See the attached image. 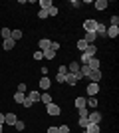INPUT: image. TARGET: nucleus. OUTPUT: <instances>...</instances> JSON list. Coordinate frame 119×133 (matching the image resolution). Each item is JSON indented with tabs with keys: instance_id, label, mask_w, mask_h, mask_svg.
I'll return each instance as SVG.
<instances>
[{
	"instance_id": "f257e3e1",
	"label": "nucleus",
	"mask_w": 119,
	"mask_h": 133,
	"mask_svg": "<svg viewBox=\"0 0 119 133\" xmlns=\"http://www.w3.org/2000/svg\"><path fill=\"white\" fill-rule=\"evenodd\" d=\"M46 113H48L50 117H58V115H62V107L52 101V103H48V105H46Z\"/></svg>"
},
{
	"instance_id": "f03ea898",
	"label": "nucleus",
	"mask_w": 119,
	"mask_h": 133,
	"mask_svg": "<svg viewBox=\"0 0 119 133\" xmlns=\"http://www.w3.org/2000/svg\"><path fill=\"white\" fill-rule=\"evenodd\" d=\"M85 94H87V97H93V95L99 94V83H87L85 85Z\"/></svg>"
},
{
	"instance_id": "7ed1b4c3",
	"label": "nucleus",
	"mask_w": 119,
	"mask_h": 133,
	"mask_svg": "<svg viewBox=\"0 0 119 133\" xmlns=\"http://www.w3.org/2000/svg\"><path fill=\"white\" fill-rule=\"evenodd\" d=\"M78 82H79V78L78 76H75V74H66V76H64V83H68V85H72V88H74V85H78Z\"/></svg>"
},
{
	"instance_id": "20e7f679",
	"label": "nucleus",
	"mask_w": 119,
	"mask_h": 133,
	"mask_svg": "<svg viewBox=\"0 0 119 133\" xmlns=\"http://www.w3.org/2000/svg\"><path fill=\"white\" fill-rule=\"evenodd\" d=\"M18 121V115L14 113V111H8V113H4V123L6 125H12L14 127V123Z\"/></svg>"
},
{
	"instance_id": "39448f33",
	"label": "nucleus",
	"mask_w": 119,
	"mask_h": 133,
	"mask_svg": "<svg viewBox=\"0 0 119 133\" xmlns=\"http://www.w3.org/2000/svg\"><path fill=\"white\" fill-rule=\"evenodd\" d=\"M95 28H97V20H93V18H87L83 22V30L85 32H95Z\"/></svg>"
},
{
	"instance_id": "423d86ee",
	"label": "nucleus",
	"mask_w": 119,
	"mask_h": 133,
	"mask_svg": "<svg viewBox=\"0 0 119 133\" xmlns=\"http://www.w3.org/2000/svg\"><path fill=\"white\" fill-rule=\"evenodd\" d=\"M87 79H89L91 83H99L103 79V74H101V70H95V72H91L89 76H87Z\"/></svg>"
},
{
	"instance_id": "0eeeda50",
	"label": "nucleus",
	"mask_w": 119,
	"mask_h": 133,
	"mask_svg": "<svg viewBox=\"0 0 119 133\" xmlns=\"http://www.w3.org/2000/svg\"><path fill=\"white\" fill-rule=\"evenodd\" d=\"M38 85L44 89V91H48V89L52 88V79L48 78V76H42V78H40V82H38Z\"/></svg>"
},
{
	"instance_id": "6e6552de",
	"label": "nucleus",
	"mask_w": 119,
	"mask_h": 133,
	"mask_svg": "<svg viewBox=\"0 0 119 133\" xmlns=\"http://www.w3.org/2000/svg\"><path fill=\"white\" fill-rule=\"evenodd\" d=\"M87 123H97L99 125L101 123V113L99 111H91L89 115H87Z\"/></svg>"
},
{
	"instance_id": "1a4fd4ad",
	"label": "nucleus",
	"mask_w": 119,
	"mask_h": 133,
	"mask_svg": "<svg viewBox=\"0 0 119 133\" xmlns=\"http://www.w3.org/2000/svg\"><path fill=\"white\" fill-rule=\"evenodd\" d=\"M117 36H119V26H109V28H107V32H105V38L115 40Z\"/></svg>"
},
{
	"instance_id": "9d476101",
	"label": "nucleus",
	"mask_w": 119,
	"mask_h": 133,
	"mask_svg": "<svg viewBox=\"0 0 119 133\" xmlns=\"http://www.w3.org/2000/svg\"><path fill=\"white\" fill-rule=\"evenodd\" d=\"M38 46H40V52H46V50H50V46H52V40H50V38H40Z\"/></svg>"
},
{
	"instance_id": "9b49d317",
	"label": "nucleus",
	"mask_w": 119,
	"mask_h": 133,
	"mask_svg": "<svg viewBox=\"0 0 119 133\" xmlns=\"http://www.w3.org/2000/svg\"><path fill=\"white\" fill-rule=\"evenodd\" d=\"M97 105H99V99H97V95H93V97H85V107H91V109H95Z\"/></svg>"
},
{
	"instance_id": "f8f14e48",
	"label": "nucleus",
	"mask_w": 119,
	"mask_h": 133,
	"mask_svg": "<svg viewBox=\"0 0 119 133\" xmlns=\"http://www.w3.org/2000/svg\"><path fill=\"white\" fill-rule=\"evenodd\" d=\"M87 66H89L91 72H95V70H99V68H101V62H99V58H91V60L87 62Z\"/></svg>"
},
{
	"instance_id": "ddd939ff",
	"label": "nucleus",
	"mask_w": 119,
	"mask_h": 133,
	"mask_svg": "<svg viewBox=\"0 0 119 133\" xmlns=\"http://www.w3.org/2000/svg\"><path fill=\"white\" fill-rule=\"evenodd\" d=\"M14 46H16V42L12 38H8V40H2V48H4L6 52H10V50H14Z\"/></svg>"
},
{
	"instance_id": "4468645a",
	"label": "nucleus",
	"mask_w": 119,
	"mask_h": 133,
	"mask_svg": "<svg viewBox=\"0 0 119 133\" xmlns=\"http://www.w3.org/2000/svg\"><path fill=\"white\" fill-rule=\"evenodd\" d=\"M83 40L87 42V44H95L97 34H95V32H85V34H83Z\"/></svg>"
},
{
	"instance_id": "2eb2a0df",
	"label": "nucleus",
	"mask_w": 119,
	"mask_h": 133,
	"mask_svg": "<svg viewBox=\"0 0 119 133\" xmlns=\"http://www.w3.org/2000/svg\"><path fill=\"white\" fill-rule=\"evenodd\" d=\"M26 97L28 99H32L36 103V101H40V91H36V89H30V91H26Z\"/></svg>"
},
{
	"instance_id": "dca6fc26",
	"label": "nucleus",
	"mask_w": 119,
	"mask_h": 133,
	"mask_svg": "<svg viewBox=\"0 0 119 133\" xmlns=\"http://www.w3.org/2000/svg\"><path fill=\"white\" fill-rule=\"evenodd\" d=\"M79 68H81V64H79V62H69L68 72H69V74H78V72H79Z\"/></svg>"
},
{
	"instance_id": "f3484780",
	"label": "nucleus",
	"mask_w": 119,
	"mask_h": 133,
	"mask_svg": "<svg viewBox=\"0 0 119 133\" xmlns=\"http://www.w3.org/2000/svg\"><path fill=\"white\" fill-rule=\"evenodd\" d=\"M85 131H87V133H101V127H99L97 123H87Z\"/></svg>"
},
{
	"instance_id": "a211bd4d",
	"label": "nucleus",
	"mask_w": 119,
	"mask_h": 133,
	"mask_svg": "<svg viewBox=\"0 0 119 133\" xmlns=\"http://www.w3.org/2000/svg\"><path fill=\"white\" fill-rule=\"evenodd\" d=\"M93 6H95V10H105V8L109 6V2H107V0H95Z\"/></svg>"
},
{
	"instance_id": "6ab92c4d",
	"label": "nucleus",
	"mask_w": 119,
	"mask_h": 133,
	"mask_svg": "<svg viewBox=\"0 0 119 133\" xmlns=\"http://www.w3.org/2000/svg\"><path fill=\"white\" fill-rule=\"evenodd\" d=\"M40 101H42V103H46V105H48V103H52V94H48V91L40 94Z\"/></svg>"
},
{
	"instance_id": "aec40b11",
	"label": "nucleus",
	"mask_w": 119,
	"mask_h": 133,
	"mask_svg": "<svg viewBox=\"0 0 119 133\" xmlns=\"http://www.w3.org/2000/svg\"><path fill=\"white\" fill-rule=\"evenodd\" d=\"M74 105H75V109H81V107H85V97H83V95H79V97H75Z\"/></svg>"
},
{
	"instance_id": "412c9836",
	"label": "nucleus",
	"mask_w": 119,
	"mask_h": 133,
	"mask_svg": "<svg viewBox=\"0 0 119 133\" xmlns=\"http://www.w3.org/2000/svg\"><path fill=\"white\" fill-rule=\"evenodd\" d=\"M38 4H40V8H42V10H50L52 6H54V2H52V0H40Z\"/></svg>"
},
{
	"instance_id": "4be33fe9",
	"label": "nucleus",
	"mask_w": 119,
	"mask_h": 133,
	"mask_svg": "<svg viewBox=\"0 0 119 133\" xmlns=\"http://www.w3.org/2000/svg\"><path fill=\"white\" fill-rule=\"evenodd\" d=\"M87 46H89V44H87V42H85L83 38H79V40H78V44H75V48H78L79 52H83L85 48H87Z\"/></svg>"
},
{
	"instance_id": "5701e85b",
	"label": "nucleus",
	"mask_w": 119,
	"mask_h": 133,
	"mask_svg": "<svg viewBox=\"0 0 119 133\" xmlns=\"http://www.w3.org/2000/svg\"><path fill=\"white\" fill-rule=\"evenodd\" d=\"M24 99H26V94H20V91H16V94H14V101H16V103H20V105H22Z\"/></svg>"
},
{
	"instance_id": "b1692460",
	"label": "nucleus",
	"mask_w": 119,
	"mask_h": 133,
	"mask_svg": "<svg viewBox=\"0 0 119 133\" xmlns=\"http://www.w3.org/2000/svg\"><path fill=\"white\" fill-rule=\"evenodd\" d=\"M0 36H2V38H4V40H8V38H10V36H12V30H10V28H2V30H0Z\"/></svg>"
},
{
	"instance_id": "393cba45",
	"label": "nucleus",
	"mask_w": 119,
	"mask_h": 133,
	"mask_svg": "<svg viewBox=\"0 0 119 133\" xmlns=\"http://www.w3.org/2000/svg\"><path fill=\"white\" fill-rule=\"evenodd\" d=\"M14 129H16L18 133H20V131H24V129H26V123H24L22 119H18V121L14 123Z\"/></svg>"
},
{
	"instance_id": "a878e982",
	"label": "nucleus",
	"mask_w": 119,
	"mask_h": 133,
	"mask_svg": "<svg viewBox=\"0 0 119 133\" xmlns=\"http://www.w3.org/2000/svg\"><path fill=\"white\" fill-rule=\"evenodd\" d=\"M44 54V60H54L56 58V52L54 50H46V52H42Z\"/></svg>"
},
{
	"instance_id": "bb28decb",
	"label": "nucleus",
	"mask_w": 119,
	"mask_h": 133,
	"mask_svg": "<svg viewBox=\"0 0 119 133\" xmlns=\"http://www.w3.org/2000/svg\"><path fill=\"white\" fill-rule=\"evenodd\" d=\"M14 42H18V40L22 38V30H12V36H10Z\"/></svg>"
},
{
	"instance_id": "cd10ccee",
	"label": "nucleus",
	"mask_w": 119,
	"mask_h": 133,
	"mask_svg": "<svg viewBox=\"0 0 119 133\" xmlns=\"http://www.w3.org/2000/svg\"><path fill=\"white\" fill-rule=\"evenodd\" d=\"M58 14H60V8H58V6L54 4V6L50 8V10H48V16H58Z\"/></svg>"
},
{
	"instance_id": "c85d7f7f",
	"label": "nucleus",
	"mask_w": 119,
	"mask_h": 133,
	"mask_svg": "<svg viewBox=\"0 0 119 133\" xmlns=\"http://www.w3.org/2000/svg\"><path fill=\"white\" fill-rule=\"evenodd\" d=\"M58 133H69V125H68V123L60 125V127H58Z\"/></svg>"
},
{
	"instance_id": "c756f323",
	"label": "nucleus",
	"mask_w": 119,
	"mask_h": 133,
	"mask_svg": "<svg viewBox=\"0 0 119 133\" xmlns=\"http://www.w3.org/2000/svg\"><path fill=\"white\" fill-rule=\"evenodd\" d=\"M78 123H79V127H81V129H85V127H87V117H79Z\"/></svg>"
},
{
	"instance_id": "7c9ffc66",
	"label": "nucleus",
	"mask_w": 119,
	"mask_h": 133,
	"mask_svg": "<svg viewBox=\"0 0 119 133\" xmlns=\"http://www.w3.org/2000/svg\"><path fill=\"white\" fill-rule=\"evenodd\" d=\"M78 113H79V117H87L89 115V109H87V107H81V109H78Z\"/></svg>"
},
{
	"instance_id": "2f4dec72",
	"label": "nucleus",
	"mask_w": 119,
	"mask_h": 133,
	"mask_svg": "<svg viewBox=\"0 0 119 133\" xmlns=\"http://www.w3.org/2000/svg\"><path fill=\"white\" fill-rule=\"evenodd\" d=\"M38 18L40 20H46V18H48V10H42V8H40L38 10Z\"/></svg>"
},
{
	"instance_id": "473e14b6",
	"label": "nucleus",
	"mask_w": 119,
	"mask_h": 133,
	"mask_svg": "<svg viewBox=\"0 0 119 133\" xmlns=\"http://www.w3.org/2000/svg\"><path fill=\"white\" fill-rule=\"evenodd\" d=\"M109 22H111V26H119V16H117V14H113V16L109 18Z\"/></svg>"
},
{
	"instance_id": "72a5a7b5",
	"label": "nucleus",
	"mask_w": 119,
	"mask_h": 133,
	"mask_svg": "<svg viewBox=\"0 0 119 133\" xmlns=\"http://www.w3.org/2000/svg\"><path fill=\"white\" fill-rule=\"evenodd\" d=\"M32 105H34V101H32V99H28V97H26V99H24V103H22V107H26V109H30Z\"/></svg>"
},
{
	"instance_id": "f704fd0d",
	"label": "nucleus",
	"mask_w": 119,
	"mask_h": 133,
	"mask_svg": "<svg viewBox=\"0 0 119 133\" xmlns=\"http://www.w3.org/2000/svg\"><path fill=\"white\" fill-rule=\"evenodd\" d=\"M32 56H34V60H36V62H38V60H44V54H42L40 50H36V52H34Z\"/></svg>"
},
{
	"instance_id": "c9c22d12",
	"label": "nucleus",
	"mask_w": 119,
	"mask_h": 133,
	"mask_svg": "<svg viewBox=\"0 0 119 133\" xmlns=\"http://www.w3.org/2000/svg\"><path fill=\"white\" fill-rule=\"evenodd\" d=\"M50 50L58 52V50H60V42H56V40H52V46H50Z\"/></svg>"
},
{
	"instance_id": "e433bc0d",
	"label": "nucleus",
	"mask_w": 119,
	"mask_h": 133,
	"mask_svg": "<svg viewBox=\"0 0 119 133\" xmlns=\"http://www.w3.org/2000/svg\"><path fill=\"white\" fill-rule=\"evenodd\" d=\"M58 74H62V76H66V74H68V66H64V64H62V66L58 68Z\"/></svg>"
},
{
	"instance_id": "4c0bfd02",
	"label": "nucleus",
	"mask_w": 119,
	"mask_h": 133,
	"mask_svg": "<svg viewBox=\"0 0 119 133\" xmlns=\"http://www.w3.org/2000/svg\"><path fill=\"white\" fill-rule=\"evenodd\" d=\"M18 91H20V94H26V91H28V85H26V83H20V85H18Z\"/></svg>"
},
{
	"instance_id": "58836bf2",
	"label": "nucleus",
	"mask_w": 119,
	"mask_h": 133,
	"mask_svg": "<svg viewBox=\"0 0 119 133\" xmlns=\"http://www.w3.org/2000/svg\"><path fill=\"white\" fill-rule=\"evenodd\" d=\"M69 6H72V8H79V0H72Z\"/></svg>"
},
{
	"instance_id": "ea45409f",
	"label": "nucleus",
	"mask_w": 119,
	"mask_h": 133,
	"mask_svg": "<svg viewBox=\"0 0 119 133\" xmlns=\"http://www.w3.org/2000/svg\"><path fill=\"white\" fill-rule=\"evenodd\" d=\"M56 82L58 83H64V76H62V74H56Z\"/></svg>"
},
{
	"instance_id": "a19ab883",
	"label": "nucleus",
	"mask_w": 119,
	"mask_h": 133,
	"mask_svg": "<svg viewBox=\"0 0 119 133\" xmlns=\"http://www.w3.org/2000/svg\"><path fill=\"white\" fill-rule=\"evenodd\" d=\"M48 133H58V127L56 125H50V127H48Z\"/></svg>"
},
{
	"instance_id": "79ce46f5",
	"label": "nucleus",
	"mask_w": 119,
	"mask_h": 133,
	"mask_svg": "<svg viewBox=\"0 0 119 133\" xmlns=\"http://www.w3.org/2000/svg\"><path fill=\"white\" fill-rule=\"evenodd\" d=\"M40 72H42V76H46V74H48V68L42 66V68H40Z\"/></svg>"
},
{
	"instance_id": "37998d69",
	"label": "nucleus",
	"mask_w": 119,
	"mask_h": 133,
	"mask_svg": "<svg viewBox=\"0 0 119 133\" xmlns=\"http://www.w3.org/2000/svg\"><path fill=\"white\" fill-rule=\"evenodd\" d=\"M0 123L4 125V113H0Z\"/></svg>"
},
{
	"instance_id": "c03bdc74",
	"label": "nucleus",
	"mask_w": 119,
	"mask_h": 133,
	"mask_svg": "<svg viewBox=\"0 0 119 133\" xmlns=\"http://www.w3.org/2000/svg\"><path fill=\"white\" fill-rule=\"evenodd\" d=\"M0 133H4V125L2 123H0Z\"/></svg>"
},
{
	"instance_id": "a18cd8bd",
	"label": "nucleus",
	"mask_w": 119,
	"mask_h": 133,
	"mask_svg": "<svg viewBox=\"0 0 119 133\" xmlns=\"http://www.w3.org/2000/svg\"><path fill=\"white\" fill-rule=\"evenodd\" d=\"M83 133H87V131H85V129H83Z\"/></svg>"
}]
</instances>
